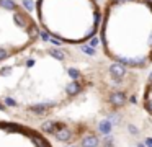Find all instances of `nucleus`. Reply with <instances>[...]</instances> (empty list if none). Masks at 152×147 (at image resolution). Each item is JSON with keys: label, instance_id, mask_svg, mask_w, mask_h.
<instances>
[{"label": "nucleus", "instance_id": "3", "mask_svg": "<svg viewBox=\"0 0 152 147\" xmlns=\"http://www.w3.org/2000/svg\"><path fill=\"white\" fill-rule=\"evenodd\" d=\"M36 20L57 44L80 48L100 34L103 3L98 0H36Z\"/></svg>", "mask_w": 152, "mask_h": 147}, {"label": "nucleus", "instance_id": "2", "mask_svg": "<svg viewBox=\"0 0 152 147\" xmlns=\"http://www.w3.org/2000/svg\"><path fill=\"white\" fill-rule=\"evenodd\" d=\"M100 52L129 70L152 67V0H103Z\"/></svg>", "mask_w": 152, "mask_h": 147}, {"label": "nucleus", "instance_id": "1", "mask_svg": "<svg viewBox=\"0 0 152 147\" xmlns=\"http://www.w3.org/2000/svg\"><path fill=\"white\" fill-rule=\"evenodd\" d=\"M145 75L102 52L41 39L0 65V113L62 146H136L152 132L141 105Z\"/></svg>", "mask_w": 152, "mask_h": 147}, {"label": "nucleus", "instance_id": "5", "mask_svg": "<svg viewBox=\"0 0 152 147\" xmlns=\"http://www.w3.org/2000/svg\"><path fill=\"white\" fill-rule=\"evenodd\" d=\"M0 147H56L39 129L13 119H0Z\"/></svg>", "mask_w": 152, "mask_h": 147}, {"label": "nucleus", "instance_id": "4", "mask_svg": "<svg viewBox=\"0 0 152 147\" xmlns=\"http://www.w3.org/2000/svg\"><path fill=\"white\" fill-rule=\"evenodd\" d=\"M33 13L18 0H0V65L10 62L43 39Z\"/></svg>", "mask_w": 152, "mask_h": 147}]
</instances>
